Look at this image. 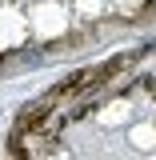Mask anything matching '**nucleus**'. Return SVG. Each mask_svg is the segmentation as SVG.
Segmentation results:
<instances>
[{
  "label": "nucleus",
  "instance_id": "nucleus-1",
  "mask_svg": "<svg viewBox=\"0 0 156 160\" xmlns=\"http://www.w3.org/2000/svg\"><path fill=\"white\" fill-rule=\"evenodd\" d=\"M8 160H156V40L76 64L16 112Z\"/></svg>",
  "mask_w": 156,
  "mask_h": 160
},
{
  "label": "nucleus",
  "instance_id": "nucleus-2",
  "mask_svg": "<svg viewBox=\"0 0 156 160\" xmlns=\"http://www.w3.org/2000/svg\"><path fill=\"white\" fill-rule=\"evenodd\" d=\"M156 28V0H0V80L68 64Z\"/></svg>",
  "mask_w": 156,
  "mask_h": 160
}]
</instances>
